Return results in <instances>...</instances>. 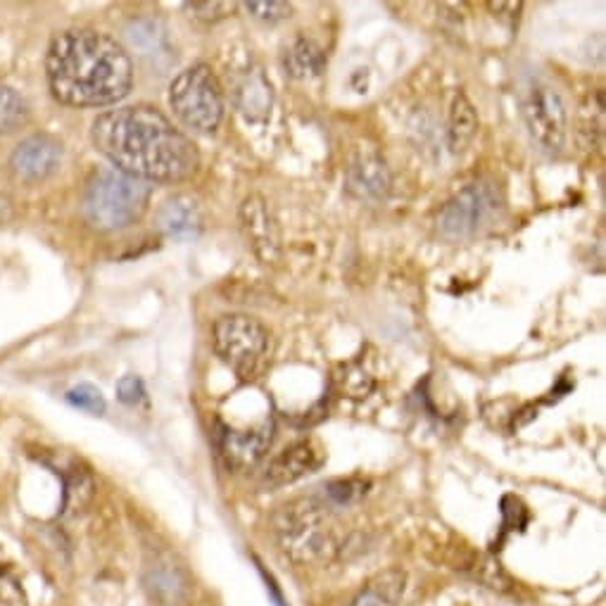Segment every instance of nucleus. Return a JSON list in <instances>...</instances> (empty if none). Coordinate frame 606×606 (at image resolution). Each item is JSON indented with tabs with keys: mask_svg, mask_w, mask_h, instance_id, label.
Returning <instances> with one entry per match:
<instances>
[{
	"mask_svg": "<svg viewBox=\"0 0 606 606\" xmlns=\"http://www.w3.org/2000/svg\"><path fill=\"white\" fill-rule=\"evenodd\" d=\"M91 141L117 172L146 183L185 181L200 167L195 143L152 105L100 115L91 127Z\"/></svg>",
	"mask_w": 606,
	"mask_h": 606,
	"instance_id": "nucleus-1",
	"label": "nucleus"
},
{
	"mask_svg": "<svg viewBox=\"0 0 606 606\" xmlns=\"http://www.w3.org/2000/svg\"><path fill=\"white\" fill-rule=\"evenodd\" d=\"M45 74L55 100L70 107H105L129 96L134 65L117 39L96 29L57 34L45 55Z\"/></svg>",
	"mask_w": 606,
	"mask_h": 606,
	"instance_id": "nucleus-2",
	"label": "nucleus"
},
{
	"mask_svg": "<svg viewBox=\"0 0 606 606\" xmlns=\"http://www.w3.org/2000/svg\"><path fill=\"white\" fill-rule=\"evenodd\" d=\"M150 185L117 172L105 169L93 177L84 191L82 210L86 222L100 231H119L136 224L150 205Z\"/></svg>",
	"mask_w": 606,
	"mask_h": 606,
	"instance_id": "nucleus-3",
	"label": "nucleus"
},
{
	"mask_svg": "<svg viewBox=\"0 0 606 606\" xmlns=\"http://www.w3.org/2000/svg\"><path fill=\"white\" fill-rule=\"evenodd\" d=\"M214 350L241 381L251 383L267 374L274 357L272 331L247 315L220 317L212 329Z\"/></svg>",
	"mask_w": 606,
	"mask_h": 606,
	"instance_id": "nucleus-4",
	"label": "nucleus"
},
{
	"mask_svg": "<svg viewBox=\"0 0 606 606\" xmlns=\"http://www.w3.org/2000/svg\"><path fill=\"white\" fill-rule=\"evenodd\" d=\"M276 535L284 552L293 562L309 564L317 559H329L338 550L336 528L323 507L312 500H298L278 511Z\"/></svg>",
	"mask_w": 606,
	"mask_h": 606,
	"instance_id": "nucleus-5",
	"label": "nucleus"
},
{
	"mask_svg": "<svg viewBox=\"0 0 606 606\" xmlns=\"http://www.w3.org/2000/svg\"><path fill=\"white\" fill-rule=\"evenodd\" d=\"M169 105L185 127L214 134L224 119V93L216 74L208 65H193L169 86Z\"/></svg>",
	"mask_w": 606,
	"mask_h": 606,
	"instance_id": "nucleus-6",
	"label": "nucleus"
},
{
	"mask_svg": "<svg viewBox=\"0 0 606 606\" xmlns=\"http://www.w3.org/2000/svg\"><path fill=\"white\" fill-rule=\"evenodd\" d=\"M521 115L528 134L547 152H559L566 143L568 117L559 93L545 82H531L521 93Z\"/></svg>",
	"mask_w": 606,
	"mask_h": 606,
	"instance_id": "nucleus-7",
	"label": "nucleus"
},
{
	"mask_svg": "<svg viewBox=\"0 0 606 606\" xmlns=\"http://www.w3.org/2000/svg\"><path fill=\"white\" fill-rule=\"evenodd\" d=\"M500 210V195L492 183H471L457 193L438 214V231L447 241H466L488 226Z\"/></svg>",
	"mask_w": 606,
	"mask_h": 606,
	"instance_id": "nucleus-8",
	"label": "nucleus"
},
{
	"mask_svg": "<svg viewBox=\"0 0 606 606\" xmlns=\"http://www.w3.org/2000/svg\"><path fill=\"white\" fill-rule=\"evenodd\" d=\"M241 226L251 251L262 264H276L281 259V231L269 210V202L259 193L247 195L241 205Z\"/></svg>",
	"mask_w": 606,
	"mask_h": 606,
	"instance_id": "nucleus-9",
	"label": "nucleus"
},
{
	"mask_svg": "<svg viewBox=\"0 0 606 606\" xmlns=\"http://www.w3.org/2000/svg\"><path fill=\"white\" fill-rule=\"evenodd\" d=\"M272 440V418L253 428H224L220 435V455L231 471H251L269 453Z\"/></svg>",
	"mask_w": 606,
	"mask_h": 606,
	"instance_id": "nucleus-10",
	"label": "nucleus"
},
{
	"mask_svg": "<svg viewBox=\"0 0 606 606\" xmlns=\"http://www.w3.org/2000/svg\"><path fill=\"white\" fill-rule=\"evenodd\" d=\"M323 447L317 440H300L286 447L281 455H276L267 471H264V486L267 488H284L295 483V480L305 478L307 474H315L323 464Z\"/></svg>",
	"mask_w": 606,
	"mask_h": 606,
	"instance_id": "nucleus-11",
	"label": "nucleus"
},
{
	"mask_svg": "<svg viewBox=\"0 0 606 606\" xmlns=\"http://www.w3.org/2000/svg\"><path fill=\"white\" fill-rule=\"evenodd\" d=\"M231 98H233V105H236V110L247 121H264L269 117L272 105H274L272 82L267 79V74L262 72V67L257 65L245 67L233 74Z\"/></svg>",
	"mask_w": 606,
	"mask_h": 606,
	"instance_id": "nucleus-12",
	"label": "nucleus"
},
{
	"mask_svg": "<svg viewBox=\"0 0 606 606\" xmlns=\"http://www.w3.org/2000/svg\"><path fill=\"white\" fill-rule=\"evenodd\" d=\"M62 162V146L51 136H31L14 148L10 158L12 174L22 181L51 177Z\"/></svg>",
	"mask_w": 606,
	"mask_h": 606,
	"instance_id": "nucleus-13",
	"label": "nucleus"
},
{
	"mask_svg": "<svg viewBox=\"0 0 606 606\" xmlns=\"http://www.w3.org/2000/svg\"><path fill=\"white\" fill-rule=\"evenodd\" d=\"M155 222H158V228L164 236L177 241H191L198 238L202 226H205V212H202L198 198L189 193H177L162 202Z\"/></svg>",
	"mask_w": 606,
	"mask_h": 606,
	"instance_id": "nucleus-14",
	"label": "nucleus"
},
{
	"mask_svg": "<svg viewBox=\"0 0 606 606\" xmlns=\"http://www.w3.org/2000/svg\"><path fill=\"white\" fill-rule=\"evenodd\" d=\"M391 169L374 152L360 155L348 169V189L360 200H383L391 193Z\"/></svg>",
	"mask_w": 606,
	"mask_h": 606,
	"instance_id": "nucleus-15",
	"label": "nucleus"
},
{
	"mask_svg": "<svg viewBox=\"0 0 606 606\" xmlns=\"http://www.w3.org/2000/svg\"><path fill=\"white\" fill-rule=\"evenodd\" d=\"M407 593V573L385 568L371 578L348 606H400Z\"/></svg>",
	"mask_w": 606,
	"mask_h": 606,
	"instance_id": "nucleus-16",
	"label": "nucleus"
},
{
	"mask_svg": "<svg viewBox=\"0 0 606 606\" xmlns=\"http://www.w3.org/2000/svg\"><path fill=\"white\" fill-rule=\"evenodd\" d=\"M284 67H286V74L293 76V79H300V82L317 79L326 67V57L312 39L300 36L286 49Z\"/></svg>",
	"mask_w": 606,
	"mask_h": 606,
	"instance_id": "nucleus-17",
	"label": "nucleus"
},
{
	"mask_svg": "<svg viewBox=\"0 0 606 606\" xmlns=\"http://www.w3.org/2000/svg\"><path fill=\"white\" fill-rule=\"evenodd\" d=\"M478 134V115L471 100L457 93L453 107H449V129H447V143L455 155H461L469 150L474 138Z\"/></svg>",
	"mask_w": 606,
	"mask_h": 606,
	"instance_id": "nucleus-18",
	"label": "nucleus"
},
{
	"mask_svg": "<svg viewBox=\"0 0 606 606\" xmlns=\"http://www.w3.org/2000/svg\"><path fill=\"white\" fill-rule=\"evenodd\" d=\"M336 387L352 400H362L374 391V379H371L357 362L340 364L336 369Z\"/></svg>",
	"mask_w": 606,
	"mask_h": 606,
	"instance_id": "nucleus-19",
	"label": "nucleus"
},
{
	"mask_svg": "<svg viewBox=\"0 0 606 606\" xmlns=\"http://www.w3.org/2000/svg\"><path fill=\"white\" fill-rule=\"evenodd\" d=\"M26 103L18 91L10 86H0V136L18 131L26 121Z\"/></svg>",
	"mask_w": 606,
	"mask_h": 606,
	"instance_id": "nucleus-20",
	"label": "nucleus"
},
{
	"mask_svg": "<svg viewBox=\"0 0 606 606\" xmlns=\"http://www.w3.org/2000/svg\"><path fill=\"white\" fill-rule=\"evenodd\" d=\"M65 397H67V402L72 404V407L82 410V412L96 414V416H100L105 412V397H103V393L98 391V387L91 385V383L74 385Z\"/></svg>",
	"mask_w": 606,
	"mask_h": 606,
	"instance_id": "nucleus-21",
	"label": "nucleus"
},
{
	"mask_svg": "<svg viewBox=\"0 0 606 606\" xmlns=\"http://www.w3.org/2000/svg\"><path fill=\"white\" fill-rule=\"evenodd\" d=\"M245 10L253 14L255 20L259 22H267V24H276V22H281V20H288L290 18V12L293 8L288 3H278V0H255V3H245Z\"/></svg>",
	"mask_w": 606,
	"mask_h": 606,
	"instance_id": "nucleus-22",
	"label": "nucleus"
},
{
	"mask_svg": "<svg viewBox=\"0 0 606 606\" xmlns=\"http://www.w3.org/2000/svg\"><path fill=\"white\" fill-rule=\"evenodd\" d=\"M185 10L191 12V18L200 22H220L236 10V3H220V0H214V3H200L198 0V3H185Z\"/></svg>",
	"mask_w": 606,
	"mask_h": 606,
	"instance_id": "nucleus-23",
	"label": "nucleus"
},
{
	"mask_svg": "<svg viewBox=\"0 0 606 606\" xmlns=\"http://www.w3.org/2000/svg\"><path fill=\"white\" fill-rule=\"evenodd\" d=\"M364 492H366L364 483H354V480H336V483L329 486L331 500L338 504H350L357 500V497H362Z\"/></svg>",
	"mask_w": 606,
	"mask_h": 606,
	"instance_id": "nucleus-24",
	"label": "nucleus"
},
{
	"mask_svg": "<svg viewBox=\"0 0 606 606\" xmlns=\"http://www.w3.org/2000/svg\"><path fill=\"white\" fill-rule=\"evenodd\" d=\"M117 397L124 404H129V407H134V404L141 402L146 397V387H143L141 379H138V376H124L117 383Z\"/></svg>",
	"mask_w": 606,
	"mask_h": 606,
	"instance_id": "nucleus-25",
	"label": "nucleus"
}]
</instances>
